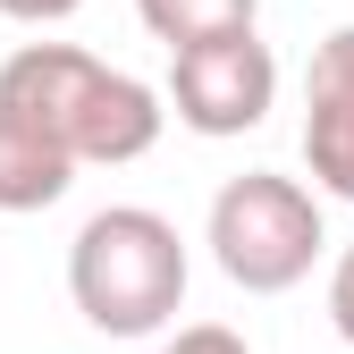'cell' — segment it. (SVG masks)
Returning a JSON list of instances; mask_svg holds the SVG:
<instances>
[{"mask_svg":"<svg viewBox=\"0 0 354 354\" xmlns=\"http://www.w3.org/2000/svg\"><path fill=\"white\" fill-rule=\"evenodd\" d=\"M0 102L17 118H34L76 169H127L160 144V93L144 76H127L76 42H26V51L0 59Z\"/></svg>","mask_w":354,"mask_h":354,"instance_id":"1","label":"cell"},{"mask_svg":"<svg viewBox=\"0 0 354 354\" xmlns=\"http://www.w3.org/2000/svg\"><path fill=\"white\" fill-rule=\"evenodd\" d=\"M68 295L102 337H152L186 304V236L152 203H110L68 245Z\"/></svg>","mask_w":354,"mask_h":354,"instance_id":"2","label":"cell"},{"mask_svg":"<svg viewBox=\"0 0 354 354\" xmlns=\"http://www.w3.org/2000/svg\"><path fill=\"white\" fill-rule=\"evenodd\" d=\"M203 245L219 261V279L245 287V295H287L313 279L321 261V194L304 177H279V169H245L211 194V219H203Z\"/></svg>","mask_w":354,"mask_h":354,"instance_id":"3","label":"cell"},{"mask_svg":"<svg viewBox=\"0 0 354 354\" xmlns=\"http://www.w3.org/2000/svg\"><path fill=\"white\" fill-rule=\"evenodd\" d=\"M160 102L177 110V127H194V136H211V144L253 136V127L270 118V102H279V59H270V42H261L253 26L177 42Z\"/></svg>","mask_w":354,"mask_h":354,"instance_id":"4","label":"cell"},{"mask_svg":"<svg viewBox=\"0 0 354 354\" xmlns=\"http://www.w3.org/2000/svg\"><path fill=\"white\" fill-rule=\"evenodd\" d=\"M304 169H313V194L354 203V26L313 42V68H304Z\"/></svg>","mask_w":354,"mask_h":354,"instance_id":"5","label":"cell"},{"mask_svg":"<svg viewBox=\"0 0 354 354\" xmlns=\"http://www.w3.org/2000/svg\"><path fill=\"white\" fill-rule=\"evenodd\" d=\"M76 186V160L42 136L34 118H17L9 102H0V211H51L59 194Z\"/></svg>","mask_w":354,"mask_h":354,"instance_id":"6","label":"cell"},{"mask_svg":"<svg viewBox=\"0 0 354 354\" xmlns=\"http://www.w3.org/2000/svg\"><path fill=\"white\" fill-rule=\"evenodd\" d=\"M136 17L152 42H203V34H228V26H253L261 0H136Z\"/></svg>","mask_w":354,"mask_h":354,"instance_id":"7","label":"cell"},{"mask_svg":"<svg viewBox=\"0 0 354 354\" xmlns=\"http://www.w3.org/2000/svg\"><path fill=\"white\" fill-rule=\"evenodd\" d=\"M160 354H253V346H245L236 329H219V321H194V329H177Z\"/></svg>","mask_w":354,"mask_h":354,"instance_id":"8","label":"cell"},{"mask_svg":"<svg viewBox=\"0 0 354 354\" xmlns=\"http://www.w3.org/2000/svg\"><path fill=\"white\" fill-rule=\"evenodd\" d=\"M329 329H337V337L354 346V245H346V253L329 261Z\"/></svg>","mask_w":354,"mask_h":354,"instance_id":"9","label":"cell"},{"mask_svg":"<svg viewBox=\"0 0 354 354\" xmlns=\"http://www.w3.org/2000/svg\"><path fill=\"white\" fill-rule=\"evenodd\" d=\"M76 9H84V0H0V17H17V26H59Z\"/></svg>","mask_w":354,"mask_h":354,"instance_id":"10","label":"cell"}]
</instances>
